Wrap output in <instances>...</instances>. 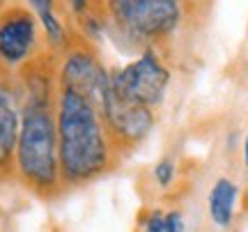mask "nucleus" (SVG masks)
<instances>
[{
  "mask_svg": "<svg viewBox=\"0 0 248 232\" xmlns=\"http://www.w3.org/2000/svg\"><path fill=\"white\" fill-rule=\"evenodd\" d=\"M166 232H184V218L179 212H170L166 216Z\"/></svg>",
  "mask_w": 248,
  "mask_h": 232,
  "instance_id": "ddd939ff",
  "label": "nucleus"
},
{
  "mask_svg": "<svg viewBox=\"0 0 248 232\" xmlns=\"http://www.w3.org/2000/svg\"><path fill=\"white\" fill-rule=\"evenodd\" d=\"M154 177H156V182H159L161 186H168L170 182H172V177H175V163L170 159L159 161L156 168H154Z\"/></svg>",
  "mask_w": 248,
  "mask_h": 232,
  "instance_id": "9b49d317",
  "label": "nucleus"
},
{
  "mask_svg": "<svg viewBox=\"0 0 248 232\" xmlns=\"http://www.w3.org/2000/svg\"><path fill=\"white\" fill-rule=\"evenodd\" d=\"M62 80H64V90L85 97L90 104L99 108L110 88V76L106 74V69L85 53H74L67 58L62 69Z\"/></svg>",
  "mask_w": 248,
  "mask_h": 232,
  "instance_id": "39448f33",
  "label": "nucleus"
},
{
  "mask_svg": "<svg viewBox=\"0 0 248 232\" xmlns=\"http://www.w3.org/2000/svg\"><path fill=\"white\" fill-rule=\"evenodd\" d=\"M145 232H166V216L161 212H154L145 223Z\"/></svg>",
  "mask_w": 248,
  "mask_h": 232,
  "instance_id": "f8f14e48",
  "label": "nucleus"
},
{
  "mask_svg": "<svg viewBox=\"0 0 248 232\" xmlns=\"http://www.w3.org/2000/svg\"><path fill=\"white\" fill-rule=\"evenodd\" d=\"M104 115L108 117V122L113 124L120 136L129 138V140H140L150 134L154 117H152V108L145 104H138L133 99L124 97L120 92L113 90V85L108 88L104 104H101Z\"/></svg>",
  "mask_w": 248,
  "mask_h": 232,
  "instance_id": "423d86ee",
  "label": "nucleus"
},
{
  "mask_svg": "<svg viewBox=\"0 0 248 232\" xmlns=\"http://www.w3.org/2000/svg\"><path fill=\"white\" fill-rule=\"evenodd\" d=\"M28 2H30V7L37 12V16H39V21H42V26H44L48 39H51L53 44L60 46L62 39H64V35H62L60 21H58L55 14H53V2L55 0H28Z\"/></svg>",
  "mask_w": 248,
  "mask_h": 232,
  "instance_id": "9d476101",
  "label": "nucleus"
},
{
  "mask_svg": "<svg viewBox=\"0 0 248 232\" xmlns=\"http://www.w3.org/2000/svg\"><path fill=\"white\" fill-rule=\"evenodd\" d=\"M113 12L126 30L138 35H166L179 23V0H113Z\"/></svg>",
  "mask_w": 248,
  "mask_h": 232,
  "instance_id": "20e7f679",
  "label": "nucleus"
},
{
  "mask_svg": "<svg viewBox=\"0 0 248 232\" xmlns=\"http://www.w3.org/2000/svg\"><path fill=\"white\" fill-rule=\"evenodd\" d=\"M244 161H246V166H248V134H246V143H244Z\"/></svg>",
  "mask_w": 248,
  "mask_h": 232,
  "instance_id": "2eb2a0df",
  "label": "nucleus"
},
{
  "mask_svg": "<svg viewBox=\"0 0 248 232\" xmlns=\"http://www.w3.org/2000/svg\"><path fill=\"white\" fill-rule=\"evenodd\" d=\"M170 83V74L152 53H145L140 60L126 64L124 69L110 76L115 92L133 99L145 106H159Z\"/></svg>",
  "mask_w": 248,
  "mask_h": 232,
  "instance_id": "7ed1b4c3",
  "label": "nucleus"
},
{
  "mask_svg": "<svg viewBox=\"0 0 248 232\" xmlns=\"http://www.w3.org/2000/svg\"><path fill=\"white\" fill-rule=\"evenodd\" d=\"M35 44V21L28 14H14L0 23V58L7 64L21 62Z\"/></svg>",
  "mask_w": 248,
  "mask_h": 232,
  "instance_id": "0eeeda50",
  "label": "nucleus"
},
{
  "mask_svg": "<svg viewBox=\"0 0 248 232\" xmlns=\"http://www.w3.org/2000/svg\"><path fill=\"white\" fill-rule=\"evenodd\" d=\"M18 168L35 186L48 188L58 179V126L44 101H32L23 113L18 131Z\"/></svg>",
  "mask_w": 248,
  "mask_h": 232,
  "instance_id": "f03ea898",
  "label": "nucleus"
},
{
  "mask_svg": "<svg viewBox=\"0 0 248 232\" xmlns=\"http://www.w3.org/2000/svg\"><path fill=\"white\" fill-rule=\"evenodd\" d=\"M18 143V113L14 108L12 94L0 88V163L12 156L14 145Z\"/></svg>",
  "mask_w": 248,
  "mask_h": 232,
  "instance_id": "6e6552de",
  "label": "nucleus"
},
{
  "mask_svg": "<svg viewBox=\"0 0 248 232\" xmlns=\"http://www.w3.org/2000/svg\"><path fill=\"white\" fill-rule=\"evenodd\" d=\"M234 200H237V186L230 179H218L212 188V196H209V214H212L214 223L218 228L230 225L232 212H234Z\"/></svg>",
  "mask_w": 248,
  "mask_h": 232,
  "instance_id": "1a4fd4ad",
  "label": "nucleus"
},
{
  "mask_svg": "<svg viewBox=\"0 0 248 232\" xmlns=\"http://www.w3.org/2000/svg\"><path fill=\"white\" fill-rule=\"evenodd\" d=\"M71 5H74V9H76V12H83V9H85V5H88V0H71Z\"/></svg>",
  "mask_w": 248,
  "mask_h": 232,
  "instance_id": "4468645a",
  "label": "nucleus"
},
{
  "mask_svg": "<svg viewBox=\"0 0 248 232\" xmlns=\"http://www.w3.org/2000/svg\"><path fill=\"white\" fill-rule=\"evenodd\" d=\"M58 156L69 182H85L106 168L108 150L101 134L97 106L64 90L58 113Z\"/></svg>",
  "mask_w": 248,
  "mask_h": 232,
  "instance_id": "f257e3e1",
  "label": "nucleus"
}]
</instances>
